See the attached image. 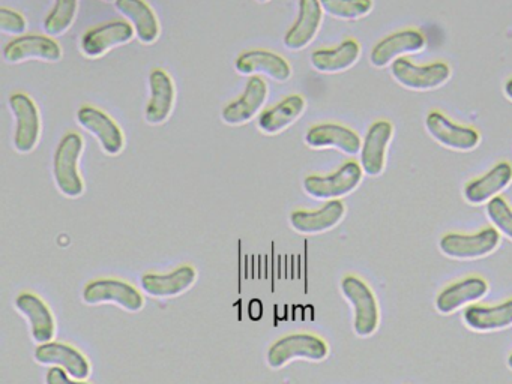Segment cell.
<instances>
[{"label": "cell", "instance_id": "484cf974", "mask_svg": "<svg viewBox=\"0 0 512 384\" xmlns=\"http://www.w3.org/2000/svg\"><path fill=\"white\" fill-rule=\"evenodd\" d=\"M464 326L473 332H499L512 326V299H506L499 305L467 306L463 311Z\"/></svg>", "mask_w": 512, "mask_h": 384}, {"label": "cell", "instance_id": "4dcf8cb0", "mask_svg": "<svg viewBox=\"0 0 512 384\" xmlns=\"http://www.w3.org/2000/svg\"><path fill=\"white\" fill-rule=\"evenodd\" d=\"M323 12L338 20L355 21L373 11V0H319Z\"/></svg>", "mask_w": 512, "mask_h": 384}, {"label": "cell", "instance_id": "2e32d148", "mask_svg": "<svg viewBox=\"0 0 512 384\" xmlns=\"http://www.w3.org/2000/svg\"><path fill=\"white\" fill-rule=\"evenodd\" d=\"M134 36H136V30L130 23L112 21L86 32L80 41V48L88 59H100L113 48L133 41Z\"/></svg>", "mask_w": 512, "mask_h": 384}, {"label": "cell", "instance_id": "83f0119b", "mask_svg": "<svg viewBox=\"0 0 512 384\" xmlns=\"http://www.w3.org/2000/svg\"><path fill=\"white\" fill-rule=\"evenodd\" d=\"M116 9L124 15L136 30V38L142 44L151 45L160 38V21L154 9L145 0H116Z\"/></svg>", "mask_w": 512, "mask_h": 384}, {"label": "cell", "instance_id": "d4e9b609", "mask_svg": "<svg viewBox=\"0 0 512 384\" xmlns=\"http://www.w3.org/2000/svg\"><path fill=\"white\" fill-rule=\"evenodd\" d=\"M235 69L239 75L263 74L274 81L289 80L292 77V66L280 54L268 50L245 51L236 57Z\"/></svg>", "mask_w": 512, "mask_h": 384}, {"label": "cell", "instance_id": "e575fe53", "mask_svg": "<svg viewBox=\"0 0 512 384\" xmlns=\"http://www.w3.org/2000/svg\"><path fill=\"white\" fill-rule=\"evenodd\" d=\"M503 92H505L506 98L512 101V78L506 80L505 86H503Z\"/></svg>", "mask_w": 512, "mask_h": 384}, {"label": "cell", "instance_id": "603a6c76", "mask_svg": "<svg viewBox=\"0 0 512 384\" xmlns=\"http://www.w3.org/2000/svg\"><path fill=\"white\" fill-rule=\"evenodd\" d=\"M322 21L323 8L319 0H299L298 18L284 35V47L290 51L307 48L319 33Z\"/></svg>", "mask_w": 512, "mask_h": 384}, {"label": "cell", "instance_id": "277c9868", "mask_svg": "<svg viewBox=\"0 0 512 384\" xmlns=\"http://www.w3.org/2000/svg\"><path fill=\"white\" fill-rule=\"evenodd\" d=\"M86 305H115L124 311L137 314L146 305L145 296L130 282L115 278H101L85 285L82 293Z\"/></svg>", "mask_w": 512, "mask_h": 384}, {"label": "cell", "instance_id": "ba28073f", "mask_svg": "<svg viewBox=\"0 0 512 384\" xmlns=\"http://www.w3.org/2000/svg\"><path fill=\"white\" fill-rule=\"evenodd\" d=\"M11 113L16 117L14 149L20 155H28L37 149L41 138V114L37 104L26 93H14L8 99Z\"/></svg>", "mask_w": 512, "mask_h": 384}, {"label": "cell", "instance_id": "f1b7e54d", "mask_svg": "<svg viewBox=\"0 0 512 384\" xmlns=\"http://www.w3.org/2000/svg\"><path fill=\"white\" fill-rule=\"evenodd\" d=\"M307 108L304 96L290 95L284 98L280 104L260 114L257 120V128L265 135H278L293 125Z\"/></svg>", "mask_w": 512, "mask_h": 384}, {"label": "cell", "instance_id": "8d00e7d4", "mask_svg": "<svg viewBox=\"0 0 512 384\" xmlns=\"http://www.w3.org/2000/svg\"><path fill=\"white\" fill-rule=\"evenodd\" d=\"M103 2L116 3V0H103Z\"/></svg>", "mask_w": 512, "mask_h": 384}, {"label": "cell", "instance_id": "52a82bcc", "mask_svg": "<svg viewBox=\"0 0 512 384\" xmlns=\"http://www.w3.org/2000/svg\"><path fill=\"white\" fill-rule=\"evenodd\" d=\"M391 75L404 89L415 92H430L448 83L452 75L451 66L445 62L416 65L406 57H400L391 65Z\"/></svg>", "mask_w": 512, "mask_h": 384}, {"label": "cell", "instance_id": "9c48e42d", "mask_svg": "<svg viewBox=\"0 0 512 384\" xmlns=\"http://www.w3.org/2000/svg\"><path fill=\"white\" fill-rule=\"evenodd\" d=\"M425 128L440 146L455 152H472L481 144V134L475 128L458 125L440 111H430L427 114Z\"/></svg>", "mask_w": 512, "mask_h": 384}, {"label": "cell", "instance_id": "836d02e7", "mask_svg": "<svg viewBox=\"0 0 512 384\" xmlns=\"http://www.w3.org/2000/svg\"><path fill=\"white\" fill-rule=\"evenodd\" d=\"M46 384H89L83 380L71 377L65 369L52 366L46 374Z\"/></svg>", "mask_w": 512, "mask_h": 384}, {"label": "cell", "instance_id": "cb8c5ba5", "mask_svg": "<svg viewBox=\"0 0 512 384\" xmlns=\"http://www.w3.org/2000/svg\"><path fill=\"white\" fill-rule=\"evenodd\" d=\"M512 183V165L502 161L494 165L484 176L470 180L464 186L463 197L470 206H481L499 197Z\"/></svg>", "mask_w": 512, "mask_h": 384}, {"label": "cell", "instance_id": "4316f807", "mask_svg": "<svg viewBox=\"0 0 512 384\" xmlns=\"http://www.w3.org/2000/svg\"><path fill=\"white\" fill-rule=\"evenodd\" d=\"M361 57V45L355 39H346L334 48H320L311 54V66L320 74H341L349 71Z\"/></svg>", "mask_w": 512, "mask_h": 384}, {"label": "cell", "instance_id": "d6a6232c", "mask_svg": "<svg viewBox=\"0 0 512 384\" xmlns=\"http://www.w3.org/2000/svg\"><path fill=\"white\" fill-rule=\"evenodd\" d=\"M28 29V21L20 12L0 8V32L7 35L22 36Z\"/></svg>", "mask_w": 512, "mask_h": 384}, {"label": "cell", "instance_id": "30bf717a", "mask_svg": "<svg viewBox=\"0 0 512 384\" xmlns=\"http://www.w3.org/2000/svg\"><path fill=\"white\" fill-rule=\"evenodd\" d=\"M77 122L94 135L106 155L118 156L125 147V135L121 126L100 108L85 105L77 111Z\"/></svg>", "mask_w": 512, "mask_h": 384}, {"label": "cell", "instance_id": "7a4b0ae2", "mask_svg": "<svg viewBox=\"0 0 512 384\" xmlns=\"http://www.w3.org/2000/svg\"><path fill=\"white\" fill-rule=\"evenodd\" d=\"M341 294L353 311V332L370 338L380 326V306L370 285L356 275H346L340 282Z\"/></svg>", "mask_w": 512, "mask_h": 384}, {"label": "cell", "instance_id": "3957f363", "mask_svg": "<svg viewBox=\"0 0 512 384\" xmlns=\"http://www.w3.org/2000/svg\"><path fill=\"white\" fill-rule=\"evenodd\" d=\"M85 143L77 132H68L56 147L53 156V179L56 188L68 198L82 197L85 192V182L79 170Z\"/></svg>", "mask_w": 512, "mask_h": 384}, {"label": "cell", "instance_id": "ffe728a7", "mask_svg": "<svg viewBox=\"0 0 512 384\" xmlns=\"http://www.w3.org/2000/svg\"><path fill=\"white\" fill-rule=\"evenodd\" d=\"M268 84L262 77H253L248 80L244 93L232 104L226 105L221 111V119L226 125L241 126L251 122L262 110L268 99Z\"/></svg>", "mask_w": 512, "mask_h": 384}, {"label": "cell", "instance_id": "8992f818", "mask_svg": "<svg viewBox=\"0 0 512 384\" xmlns=\"http://www.w3.org/2000/svg\"><path fill=\"white\" fill-rule=\"evenodd\" d=\"M502 234L494 227L482 228L475 234L448 233L439 240V249L452 260H479L493 254L500 246Z\"/></svg>", "mask_w": 512, "mask_h": 384}, {"label": "cell", "instance_id": "9a60e30c", "mask_svg": "<svg viewBox=\"0 0 512 384\" xmlns=\"http://www.w3.org/2000/svg\"><path fill=\"white\" fill-rule=\"evenodd\" d=\"M61 45L52 38L44 35H22L8 42L4 48L5 62L11 65L41 60V62L56 63L62 59Z\"/></svg>", "mask_w": 512, "mask_h": 384}, {"label": "cell", "instance_id": "4fadbf2b", "mask_svg": "<svg viewBox=\"0 0 512 384\" xmlns=\"http://www.w3.org/2000/svg\"><path fill=\"white\" fill-rule=\"evenodd\" d=\"M197 281L196 267L190 264L176 267L172 272L145 273L140 278L143 293L155 299H173L182 296L194 287Z\"/></svg>", "mask_w": 512, "mask_h": 384}, {"label": "cell", "instance_id": "7402d4cb", "mask_svg": "<svg viewBox=\"0 0 512 384\" xmlns=\"http://www.w3.org/2000/svg\"><path fill=\"white\" fill-rule=\"evenodd\" d=\"M151 98L145 110V120L152 126H160L172 116L176 101V87L172 77L164 69H154L149 75Z\"/></svg>", "mask_w": 512, "mask_h": 384}, {"label": "cell", "instance_id": "f546056e", "mask_svg": "<svg viewBox=\"0 0 512 384\" xmlns=\"http://www.w3.org/2000/svg\"><path fill=\"white\" fill-rule=\"evenodd\" d=\"M79 11V0H55L52 12L44 20L47 36H61L70 30Z\"/></svg>", "mask_w": 512, "mask_h": 384}, {"label": "cell", "instance_id": "d6986e66", "mask_svg": "<svg viewBox=\"0 0 512 384\" xmlns=\"http://www.w3.org/2000/svg\"><path fill=\"white\" fill-rule=\"evenodd\" d=\"M346 216V204L341 200L326 201L317 210H295L290 213L289 222L293 230L305 236L328 233L341 224Z\"/></svg>", "mask_w": 512, "mask_h": 384}, {"label": "cell", "instance_id": "d590c367", "mask_svg": "<svg viewBox=\"0 0 512 384\" xmlns=\"http://www.w3.org/2000/svg\"><path fill=\"white\" fill-rule=\"evenodd\" d=\"M506 363H508V368L511 369V371H512V353L509 354L508 362H506Z\"/></svg>", "mask_w": 512, "mask_h": 384}, {"label": "cell", "instance_id": "8fae6325", "mask_svg": "<svg viewBox=\"0 0 512 384\" xmlns=\"http://www.w3.org/2000/svg\"><path fill=\"white\" fill-rule=\"evenodd\" d=\"M35 362L43 366H58L65 369L71 377L76 380H88L91 377L92 366L88 357L77 350L73 345L65 342H47V344L38 345L34 351Z\"/></svg>", "mask_w": 512, "mask_h": 384}, {"label": "cell", "instance_id": "5b68a950", "mask_svg": "<svg viewBox=\"0 0 512 384\" xmlns=\"http://www.w3.org/2000/svg\"><path fill=\"white\" fill-rule=\"evenodd\" d=\"M364 170L356 161H347L328 176H307L302 182L305 194L314 200H340L352 194L361 185Z\"/></svg>", "mask_w": 512, "mask_h": 384}, {"label": "cell", "instance_id": "ac0fdd59", "mask_svg": "<svg viewBox=\"0 0 512 384\" xmlns=\"http://www.w3.org/2000/svg\"><path fill=\"white\" fill-rule=\"evenodd\" d=\"M394 137V125L389 120H376L362 141L361 164L364 174L379 177L385 171L386 152Z\"/></svg>", "mask_w": 512, "mask_h": 384}, {"label": "cell", "instance_id": "1f68e13d", "mask_svg": "<svg viewBox=\"0 0 512 384\" xmlns=\"http://www.w3.org/2000/svg\"><path fill=\"white\" fill-rule=\"evenodd\" d=\"M488 219L493 227L506 239L512 240V209L503 197H494L485 207Z\"/></svg>", "mask_w": 512, "mask_h": 384}, {"label": "cell", "instance_id": "74e56055", "mask_svg": "<svg viewBox=\"0 0 512 384\" xmlns=\"http://www.w3.org/2000/svg\"><path fill=\"white\" fill-rule=\"evenodd\" d=\"M257 2H259V3H268L269 0H257Z\"/></svg>", "mask_w": 512, "mask_h": 384}, {"label": "cell", "instance_id": "7c38bea8", "mask_svg": "<svg viewBox=\"0 0 512 384\" xmlns=\"http://www.w3.org/2000/svg\"><path fill=\"white\" fill-rule=\"evenodd\" d=\"M14 308L28 320L32 341L37 345L52 342L56 336V318L50 306L38 294L20 293Z\"/></svg>", "mask_w": 512, "mask_h": 384}, {"label": "cell", "instance_id": "6da1fadb", "mask_svg": "<svg viewBox=\"0 0 512 384\" xmlns=\"http://www.w3.org/2000/svg\"><path fill=\"white\" fill-rule=\"evenodd\" d=\"M329 345L314 333H290L277 339L266 353V363L274 371H280L296 360L323 362L328 359Z\"/></svg>", "mask_w": 512, "mask_h": 384}, {"label": "cell", "instance_id": "5bb4252c", "mask_svg": "<svg viewBox=\"0 0 512 384\" xmlns=\"http://www.w3.org/2000/svg\"><path fill=\"white\" fill-rule=\"evenodd\" d=\"M427 39L416 29H404L380 39L370 53V63L377 69L392 65L406 54L421 53Z\"/></svg>", "mask_w": 512, "mask_h": 384}, {"label": "cell", "instance_id": "44dd1931", "mask_svg": "<svg viewBox=\"0 0 512 384\" xmlns=\"http://www.w3.org/2000/svg\"><path fill=\"white\" fill-rule=\"evenodd\" d=\"M305 144L311 149H337L349 156L361 153L362 140L358 132L338 123H320L308 129Z\"/></svg>", "mask_w": 512, "mask_h": 384}, {"label": "cell", "instance_id": "e0dca14e", "mask_svg": "<svg viewBox=\"0 0 512 384\" xmlns=\"http://www.w3.org/2000/svg\"><path fill=\"white\" fill-rule=\"evenodd\" d=\"M490 285L481 276H467L454 284L446 285L434 300V308L442 315L454 314L455 311L487 296Z\"/></svg>", "mask_w": 512, "mask_h": 384}]
</instances>
